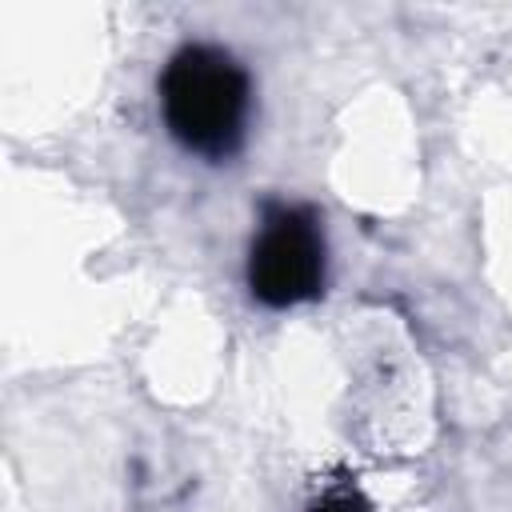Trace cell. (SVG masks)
<instances>
[{"label": "cell", "instance_id": "cell-3", "mask_svg": "<svg viewBox=\"0 0 512 512\" xmlns=\"http://www.w3.org/2000/svg\"><path fill=\"white\" fill-rule=\"evenodd\" d=\"M304 512H372V504L364 500V492L356 484H332Z\"/></svg>", "mask_w": 512, "mask_h": 512}, {"label": "cell", "instance_id": "cell-2", "mask_svg": "<svg viewBox=\"0 0 512 512\" xmlns=\"http://www.w3.org/2000/svg\"><path fill=\"white\" fill-rule=\"evenodd\" d=\"M244 280L252 300L276 312L320 300L328 280V240L320 212L296 200H264L260 228L248 244Z\"/></svg>", "mask_w": 512, "mask_h": 512}, {"label": "cell", "instance_id": "cell-1", "mask_svg": "<svg viewBox=\"0 0 512 512\" xmlns=\"http://www.w3.org/2000/svg\"><path fill=\"white\" fill-rule=\"evenodd\" d=\"M160 116L168 136L208 164L232 160L252 124V76L220 44H180L156 76Z\"/></svg>", "mask_w": 512, "mask_h": 512}]
</instances>
